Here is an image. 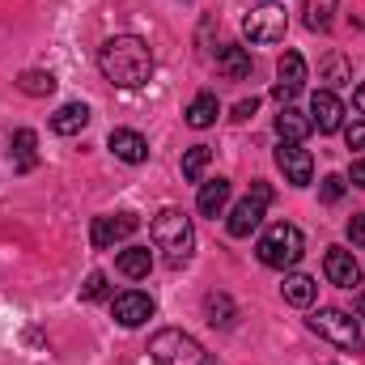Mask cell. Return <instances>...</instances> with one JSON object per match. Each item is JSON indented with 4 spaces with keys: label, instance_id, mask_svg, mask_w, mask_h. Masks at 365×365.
Wrapping results in <instances>:
<instances>
[{
    "label": "cell",
    "instance_id": "1",
    "mask_svg": "<svg viewBox=\"0 0 365 365\" xmlns=\"http://www.w3.org/2000/svg\"><path fill=\"white\" fill-rule=\"evenodd\" d=\"M98 68L115 90H140L153 77V51L136 34H115L98 47Z\"/></svg>",
    "mask_w": 365,
    "mask_h": 365
},
{
    "label": "cell",
    "instance_id": "2",
    "mask_svg": "<svg viewBox=\"0 0 365 365\" xmlns=\"http://www.w3.org/2000/svg\"><path fill=\"white\" fill-rule=\"evenodd\" d=\"M149 234H153V247L162 251V259H166L170 268H182V264L191 259V251H195V230H191V217H187V212H179V208H162V212L153 217Z\"/></svg>",
    "mask_w": 365,
    "mask_h": 365
},
{
    "label": "cell",
    "instance_id": "3",
    "mask_svg": "<svg viewBox=\"0 0 365 365\" xmlns=\"http://www.w3.org/2000/svg\"><path fill=\"white\" fill-rule=\"evenodd\" d=\"M149 353H153L158 365H212L208 349H204L195 336H187L182 327H162V331L149 340Z\"/></svg>",
    "mask_w": 365,
    "mask_h": 365
},
{
    "label": "cell",
    "instance_id": "4",
    "mask_svg": "<svg viewBox=\"0 0 365 365\" xmlns=\"http://www.w3.org/2000/svg\"><path fill=\"white\" fill-rule=\"evenodd\" d=\"M302 255H306V238H302V230L289 225V221H276L272 230L259 238V264H264V268L284 272V268H293Z\"/></svg>",
    "mask_w": 365,
    "mask_h": 365
},
{
    "label": "cell",
    "instance_id": "5",
    "mask_svg": "<svg viewBox=\"0 0 365 365\" xmlns=\"http://www.w3.org/2000/svg\"><path fill=\"white\" fill-rule=\"evenodd\" d=\"M310 331L314 336H323L327 344H336V349H344V353H361V323L349 314V310H336V306H323V310H314L310 319Z\"/></svg>",
    "mask_w": 365,
    "mask_h": 365
},
{
    "label": "cell",
    "instance_id": "6",
    "mask_svg": "<svg viewBox=\"0 0 365 365\" xmlns=\"http://www.w3.org/2000/svg\"><path fill=\"white\" fill-rule=\"evenodd\" d=\"M268 204H272V187H268V182H251V195H247V200H238V204H234V212H230V221H225L230 238H247V234L264 221Z\"/></svg>",
    "mask_w": 365,
    "mask_h": 365
},
{
    "label": "cell",
    "instance_id": "7",
    "mask_svg": "<svg viewBox=\"0 0 365 365\" xmlns=\"http://www.w3.org/2000/svg\"><path fill=\"white\" fill-rule=\"evenodd\" d=\"M242 30H247V38H251V43H280V38H284V30H289L284 4H276V0L255 4V9L242 17Z\"/></svg>",
    "mask_w": 365,
    "mask_h": 365
},
{
    "label": "cell",
    "instance_id": "8",
    "mask_svg": "<svg viewBox=\"0 0 365 365\" xmlns=\"http://www.w3.org/2000/svg\"><path fill=\"white\" fill-rule=\"evenodd\" d=\"M136 230H140V217H136V212H110V217H93L90 242L98 247V251H110L115 242L132 238Z\"/></svg>",
    "mask_w": 365,
    "mask_h": 365
},
{
    "label": "cell",
    "instance_id": "9",
    "mask_svg": "<svg viewBox=\"0 0 365 365\" xmlns=\"http://www.w3.org/2000/svg\"><path fill=\"white\" fill-rule=\"evenodd\" d=\"M110 314H115L119 327H140V323H149L158 314V302L149 293H140V289H128V293H119L110 302Z\"/></svg>",
    "mask_w": 365,
    "mask_h": 365
},
{
    "label": "cell",
    "instance_id": "10",
    "mask_svg": "<svg viewBox=\"0 0 365 365\" xmlns=\"http://www.w3.org/2000/svg\"><path fill=\"white\" fill-rule=\"evenodd\" d=\"M276 166H280V175L293 182V187H306V182L314 179V158H310L302 145L280 140V149H276Z\"/></svg>",
    "mask_w": 365,
    "mask_h": 365
},
{
    "label": "cell",
    "instance_id": "11",
    "mask_svg": "<svg viewBox=\"0 0 365 365\" xmlns=\"http://www.w3.org/2000/svg\"><path fill=\"white\" fill-rule=\"evenodd\" d=\"M306 86V60L297 56V51H284L280 60H276V98L289 106L293 98H297V90Z\"/></svg>",
    "mask_w": 365,
    "mask_h": 365
},
{
    "label": "cell",
    "instance_id": "12",
    "mask_svg": "<svg viewBox=\"0 0 365 365\" xmlns=\"http://www.w3.org/2000/svg\"><path fill=\"white\" fill-rule=\"evenodd\" d=\"M323 272H327V280H331L336 289H353V284H361V264H357V255L344 251V247H327V255H323Z\"/></svg>",
    "mask_w": 365,
    "mask_h": 365
},
{
    "label": "cell",
    "instance_id": "13",
    "mask_svg": "<svg viewBox=\"0 0 365 365\" xmlns=\"http://www.w3.org/2000/svg\"><path fill=\"white\" fill-rule=\"evenodd\" d=\"M310 123H314L323 136L340 132V128H344V102H340L331 90H319L314 98H310Z\"/></svg>",
    "mask_w": 365,
    "mask_h": 365
},
{
    "label": "cell",
    "instance_id": "14",
    "mask_svg": "<svg viewBox=\"0 0 365 365\" xmlns=\"http://www.w3.org/2000/svg\"><path fill=\"white\" fill-rule=\"evenodd\" d=\"M106 149H110L119 162H128V166H140V162L149 158V140H145L140 132H128V128H115L110 140H106Z\"/></svg>",
    "mask_w": 365,
    "mask_h": 365
},
{
    "label": "cell",
    "instance_id": "15",
    "mask_svg": "<svg viewBox=\"0 0 365 365\" xmlns=\"http://www.w3.org/2000/svg\"><path fill=\"white\" fill-rule=\"evenodd\" d=\"M9 162H13V170H17V175H26V170H34V166H38V136H34L30 128L13 132V140H9Z\"/></svg>",
    "mask_w": 365,
    "mask_h": 365
},
{
    "label": "cell",
    "instance_id": "16",
    "mask_svg": "<svg viewBox=\"0 0 365 365\" xmlns=\"http://www.w3.org/2000/svg\"><path fill=\"white\" fill-rule=\"evenodd\" d=\"M217 68H221V77H230V81H247V77H251V51L238 47V43H225V47L217 51Z\"/></svg>",
    "mask_w": 365,
    "mask_h": 365
},
{
    "label": "cell",
    "instance_id": "17",
    "mask_svg": "<svg viewBox=\"0 0 365 365\" xmlns=\"http://www.w3.org/2000/svg\"><path fill=\"white\" fill-rule=\"evenodd\" d=\"M86 123H90V106L86 102H64L51 115V132L56 136H77V132H86Z\"/></svg>",
    "mask_w": 365,
    "mask_h": 365
},
{
    "label": "cell",
    "instance_id": "18",
    "mask_svg": "<svg viewBox=\"0 0 365 365\" xmlns=\"http://www.w3.org/2000/svg\"><path fill=\"white\" fill-rule=\"evenodd\" d=\"M314 132V123L297 110V106H280V115H276V136L280 140H289V145H302L306 136Z\"/></svg>",
    "mask_w": 365,
    "mask_h": 365
},
{
    "label": "cell",
    "instance_id": "19",
    "mask_svg": "<svg viewBox=\"0 0 365 365\" xmlns=\"http://www.w3.org/2000/svg\"><path fill=\"white\" fill-rule=\"evenodd\" d=\"M225 204H230V179H208L200 187V195H195V208L204 217H221Z\"/></svg>",
    "mask_w": 365,
    "mask_h": 365
},
{
    "label": "cell",
    "instance_id": "20",
    "mask_svg": "<svg viewBox=\"0 0 365 365\" xmlns=\"http://www.w3.org/2000/svg\"><path fill=\"white\" fill-rule=\"evenodd\" d=\"M217 115H221L217 93H195V98H191V106H187V128L204 132V128H212V123H217Z\"/></svg>",
    "mask_w": 365,
    "mask_h": 365
},
{
    "label": "cell",
    "instance_id": "21",
    "mask_svg": "<svg viewBox=\"0 0 365 365\" xmlns=\"http://www.w3.org/2000/svg\"><path fill=\"white\" fill-rule=\"evenodd\" d=\"M115 268L123 276H132V280H145L149 268H153V251H149V247H128V251H119Z\"/></svg>",
    "mask_w": 365,
    "mask_h": 365
},
{
    "label": "cell",
    "instance_id": "22",
    "mask_svg": "<svg viewBox=\"0 0 365 365\" xmlns=\"http://www.w3.org/2000/svg\"><path fill=\"white\" fill-rule=\"evenodd\" d=\"M280 293H284V302H289V306H310V302H314V293H319V284H314V276L289 272V276H284V284H280Z\"/></svg>",
    "mask_w": 365,
    "mask_h": 365
},
{
    "label": "cell",
    "instance_id": "23",
    "mask_svg": "<svg viewBox=\"0 0 365 365\" xmlns=\"http://www.w3.org/2000/svg\"><path fill=\"white\" fill-rule=\"evenodd\" d=\"M204 319H208L212 327H234V302H230L225 293H208V297H204Z\"/></svg>",
    "mask_w": 365,
    "mask_h": 365
},
{
    "label": "cell",
    "instance_id": "24",
    "mask_svg": "<svg viewBox=\"0 0 365 365\" xmlns=\"http://www.w3.org/2000/svg\"><path fill=\"white\" fill-rule=\"evenodd\" d=\"M302 13H306V26L323 34V30H331V21H336V0H306Z\"/></svg>",
    "mask_w": 365,
    "mask_h": 365
},
{
    "label": "cell",
    "instance_id": "25",
    "mask_svg": "<svg viewBox=\"0 0 365 365\" xmlns=\"http://www.w3.org/2000/svg\"><path fill=\"white\" fill-rule=\"evenodd\" d=\"M17 90L30 93V98H47V93L56 90V77H51V73H43V68H30V73H21V77H17Z\"/></svg>",
    "mask_w": 365,
    "mask_h": 365
},
{
    "label": "cell",
    "instance_id": "26",
    "mask_svg": "<svg viewBox=\"0 0 365 365\" xmlns=\"http://www.w3.org/2000/svg\"><path fill=\"white\" fill-rule=\"evenodd\" d=\"M208 162H212V149H208V145H191V149L182 153V179L195 182L204 170H208Z\"/></svg>",
    "mask_w": 365,
    "mask_h": 365
},
{
    "label": "cell",
    "instance_id": "27",
    "mask_svg": "<svg viewBox=\"0 0 365 365\" xmlns=\"http://www.w3.org/2000/svg\"><path fill=\"white\" fill-rule=\"evenodd\" d=\"M323 81H327V90L349 86V64H344V56H327V60H323Z\"/></svg>",
    "mask_w": 365,
    "mask_h": 365
},
{
    "label": "cell",
    "instance_id": "28",
    "mask_svg": "<svg viewBox=\"0 0 365 365\" xmlns=\"http://www.w3.org/2000/svg\"><path fill=\"white\" fill-rule=\"evenodd\" d=\"M106 293H110L106 272H90V276H86V284H81V297H86V302H102Z\"/></svg>",
    "mask_w": 365,
    "mask_h": 365
},
{
    "label": "cell",
    "instance_id": "29",
    "mask_svg": "<svg viewBox=\"0 0 365 365\" xmlns=\"http://www.w3.org/2000/svg\"><path fill=\"white\" fill-rule=\"evenodd\" d=\"M319 195H323V204H336V200L344 195V179H340V175H327L323 187H319Z\"/></svg>",
    "mask_w": 365,
    "mask_h": 365
},
{
    "label": "cell",
    "instance_id": "30",
    "mask_svg": "<svg viewBox=\"0 0 365 365\" xmlns=\"http://www.w3.org/2000/svg\"><path fill=\"white\" fill-rule=\"evenodd\" d=\"M344 234H349V242H353V247H365V212L349 217V230H344Z\"/></svg>",
    "mask_w": 365,
    "mask_h": 365
},
{
    "label": "cell",
    "instance_id": "31",
    "mask_svg": "<svg viewBox=\"0 0 365 365\" xmlns=\"http://www.w3.org/2000/svg\"><path fill=\"white\" fill-rule=\"evenodd\" d=\"M344 140H349V149H365V123H353L344 132Z\"/></svg>",
    "mask_w": 365,
    "mask_h": 365
},
{
    "label": "cell",
    "instance_id": "32",
    "mask_svg": "<svg viewBox=\"0 0 365 365\" xmlns=\"http://www.w3.org/2000/svg\"><path fill=\"white\" fill-rule=\"evenodd\" d=\"M349 179H353V187H361V191H365V158H361V162H353Z\"/></svg>",
    "mask_w": 365,
    "mask_h": 365
},
{
    "label": "cell",
    "instance_id": "33",
    "mask_svg": "<svg viewBox=\"0 0 365 365\" xmlns=\"http://www.w3.org/2000/svg\"><path fill=\"white\" fill-rule=\"evenodd\" d=\"M255 106H259L255 98H251V102H238V106H234V119H251V115H255Z\"/></svg>",
    "mask_w": 365,
    "mask_h": 365
},
{
    "label": "cell",
    "instance_id": "34",
    "mask_svg": "<svg viewBox=\"0 0 365 365\" xmlns=\"http://www.w3.org/2000/svg\"><path fill=\"white\" fill-rule=\"evenodd\" d=\"M353 106H357V110H361V115H365V81H361V86H357V93H353Z\"/></svg>",
    "mask_w": 365,
    "mask_h": 365
},
{
    "label": "cell",
    "instance_id": "35",
    "mask_svg": "<svg viewBox=\"0 0 365 365\" xmlns=\"http://www.w3.org/2000/svg\"><path fill=\"white\" fill-rule=\"evenodd\" d=\"M357 319L365 323V293H357Z\"/></svg>",
    "mask_w": 365,
    "mask_h": 365
}]
</instances>
